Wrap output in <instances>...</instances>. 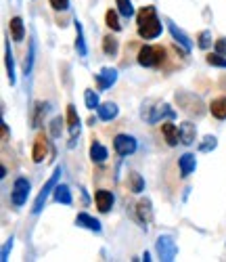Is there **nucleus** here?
<instances>
[{
    "mask_svg": "<svg viewBox=\"0 0 226 262\" xmlns=\"http://www.w3.org/2000/svg\"><path fill=\"white\" fill-rule=\"evenodd\" d=\"M137 30L143 40H155L162 36L164 24L160 21V17H157V9L153 5L141 7V11L137 13Z\"/></svg>",
    "mask_w": 226,
    "mask_h": 262,
    "instance_id": "f257e3e1",
    "label": "nucleus"
},
{
    "mask_svg": "<svg viewBox=\"0 0 226 262\" xmlns=\"http://www.w3.org/2000/svg\"><path fill=\"white\" fill-rule=\"evenodd\" d=\"M141 118L147 124H160V122H166V120H174L176 112L172 109V105L166 103V101L147 99L143 103V107H141Z\"/></svg>",
    "mask_w": 226,
    "mask_h": 262,
    "instance_id": "f03ea898",
    "label": "nucleus"
},
{
    "mask_svg": "<svg viewBox=\"0 0 226 262\" xmlns=\"http://www.w3.org/2000/svg\"><path fill=\"white\" fill-rule=\"evenodd\" d=\"M176 105L180 112H185L189 118H203L206 112L210 109V105L203 103V99L195 93H189V91H178L176 93Z\"/></svg>",
    "mask_w": 226,
    "mask_h": 262,
    "instance_id": "7ed1b4c3",
    "label": "nucleus"
},
{
    "mask_svg": "<svg viewBox=\"0 0 226 262\" xmlns=\"http://www.w3.org/2000/svg\"><path fill=\"white\" fill-rule=\"evenodd\" d=\"M61 174H63V168L61 166H57L55 170H53V174L49 177V181L42 185V189L38 191V195H36V200H34V206H32V214L36 216V214H40L42 210H44V206H47V200H49V195L55 191V187L59 185V181H61Z\"/></svg>",
    "mask_w": 226,
    "mask_h": 262,
    "instance_id": "20e7f679",
    "label": "nucleus"
},
{
    "mask_svg": "<svg viewBox=\"0 0 226 262\" xmlns=\"http://www.w3.org/2000/svg\"><path fill=\"white\" fill-rule=\"evenodd\" d=\"M141 68H160L166 61V49L160 45H145L137 57Z\"/></svg>",
    "mask_w": 226,
    "mask_h": 262,
    "instance_id": "39448f33",
    "label": "nucleus"
},
{
    "mask_svg": "<svg viewBox=\"0 0 226 262\" xmlns=\"http://www.w3.org/2000/svg\"><path fill=\"white\" fill-rule=\"evenodd\" d=\"M137 149H139V141L137 137H132V135H126V133H120L113 137V151L120 156V158H130L137 154Z\"/></svg>",
    "mask_w": 226,
    "mask_h": 262,
    "instance_id": "423d86ee",
    "label": "nucleus"
},
{
    "mask_svg": "<svg viewBox=\"0 0 226 262\" xmlns=\"http://www.w3.org/2000/svg\"><path fill=\"white\" fill-rule=\"evenodd\" d=\"M30 181L26 177H17L15 183H13V189H11V204L15 208H21L28 204V198H30Z\"/></svg>",
    "mask_w": 226,
    "mask_h": 262,
    "instance_id": "0eeeda50",
    "label": "nucleus"
},
{
    "mask_svg": "<svg viewBox=\"0 0 226 262\" xmlns=\"http://www.w3.org/2000/svg\"><path fill=\"white\" fill-rule=\"evenodd\" d=\"M166 24H168V30H170V34H172V40H174V45L176 47H180L187 55L191 53V49H193V42H191V38H189V34L183 30V28H178L174 21H170V19H166Z\"/></svg>",
    "mask_w": 226,
    "mask_h": 262,
    "instance_id": "6e6552de",
    "label": "nucleus"
},
{
    "mask_svg": "<svg viewBox=\"0 0 226 262\" xmlns=\"http://www.w3.org/2000/svg\"><path fill=\"white\" fill-rule=\"evenodd\" d=\"M157 254H160L162 260H174L178 254V246L170 235H162L157 239Z\"/></svg>",
    "mask_w": 226,
    "mask_h": 262,
    "instance_id": "1a4fd4ad",
    "label": "nucleus"
},
{
    "mask_svg": "<svg viewBox=\"0 0 226 262\" xmlns=\"http://www.w3.org/2000/svg\"><path fill=\"white\" fill-rule=\"evenodd\" d=\"M95 82H97V89L103 93V91H109L113 84L118 82V70L116 68H103L97 76H95Z\"/></svg>",
    "mask_w": 226,
    "mask_h": 262,
    "instance_id": "9d476101",
    "label": "nucleus"
},
{
    "mask_svg": "<svg viewBox=\"0 0 226 262\" xmlns=\"http://www.w3.org/2000/svg\"><path fill=\"white\" fill-rule=\"evenodd\" d=\"M95 204H97L101 214H107L113 210L116 195H113V191H109V189H99V191H95Z\"/></svg>",
    "mask_w": 226,
    "mask_h": 262,
    "instance_id": "9b49d317",
    "label": "nucleus"
},
{
    "mask_svg": "<svg viewBox=\"0 0 226 262\" xmlns=\"http://www.w3.org/2000/svg\"><path fill=\"white\" fill-rule=\"evenodd\" d=\"M47 156H49V139L44 133H38L34 147H32V160H34V164H42Z\"/></svg>",
    "mask_w": 226,
    "mask_h": 262,
    "instance_id": "f8f14e48",
    "label": "nucleus"
},
{
    "mask_svg": "<svg viewBox=\"0 0 226 262\" xmlns=\"http://www.w3.org/2000/svg\"><path fill=\"white\" fill-rule=\"evenodd\" d=\"M153 216H155V212H153V202H151L149 198L139 200V204H137V218L141 221V225H143V227H149V225L153 223Z\"/></svg>",
    "mask_w": 226,
    "mask_h": 262,
    "instance_id": "ddd939ff",
    "label": "nucleus"
},
{
    "mask_svg": "<svg viewBox=\"0 0 226 262\" xmlns=\"http://www.w3.org/2000/svg\"><path fill=\"white\" fill-rule=\"evenodd\" d=\"M65 124L72 133V141H76V137H80V116L76 112V105L70 103L67 105V112H65Z\"/></svg>",
    "mask_w": 226,
    "mask_h": 262,
    "instance_id": "4468645a",
    "label": "nucleus"
},
{
    "mask_svg": "<svg viewBox=\"0 0 226 262\" xmlns=\"http://www.w3.org/2000/svg\"><path fill=\"white\" fill-rule=\"evenodd\" d=\"M178 170H180V177L183 179H189L191 174H195L197 170V158L195 154H183L178 158Z\"/></svg>",
    "mask_w": 226,
    "mask_h": 262,
    "instance_id": "2eb2a0df",
    "label": "nucleus"
},
{
    "mask_svg": "<svg viewBox=\"0 0 226 262\" xmlns=\"http://www.w3.org/2000/svg\"><path fill=\"white\" fill-rule=\"evenodd\" d=\"M76 225L82 227V229H86V231H93V233H101L103 231L101 221H99V218H95V216H90L88 212H80L76 216Z\"/></svg>",
    "mask_w": 226,
    "mask_h": 262,
    "instance_id": "dca6fc26",
    "label": "nucleus"
},
{
    "mask_svg": "<svg viewBox=\"0 0 226 262\" xmlns=\"http://www.w3.org/2000/svg\"><path fill=\"white\" fill-rule=\"evenodd\" d=\"M118 116H120V107H118V103H113V101L101 103L99 109H97V118L101 122H113Z\"/></svg>",
    "mask_w": 226,
    "mask_h": 262,
    "instance_id": "f3484780",
    "label": "nucleus"
},
{
    "mask_svg": "<svg viewBox=\"0 0 226 262\" xmlns=\"http://www.w3.org/2000/svg\"><path fill=\"white\" fill-rule=\"evenodd\" d=\"M178 135H180V143L189 147V145H193L197 141V126L193 122L178 124Z\"/></svg>",
    "mask_w": 226,
    "mask_h": 262,
    "instance_id": "a211bd4d",
    "label": "nucleus"
},
{
    "mask_svg": "<svg viewBox=\"0 0 226 262\" xmlns=\"http://www.w3.org/2000/svg\"><path fill=\"white\" fill-rule=\"evenodd\" d=\"M162 135H164V139H166V143H168L170 147H176V145L180 143L178 126H176L172 120H166V122H162Z\"/></svg>",
    "mask_w": 226,
    "mask_h": 262,
    "instance_id": "6ab92c4d",
    "label": "nucleus"
},
{
    "mask_svg": "<svg viewBox=\"0 0 226 262\" xmlns=\"http://www.w3.org/2000/svg\"><path fill=\"white\" fill-rule=\"evenodd\" d=\"M5 63H7V76L11 86L17 84V74H15V59H13V49H11V40H5Z\"/></svg>",
    "mask_w": 226,
    "mask_h": 262,
    "instance_id": "aec40b11",
    "label": "nucleus"
},
{
    "mask_svg": "<svg viewBox=\"0 0 226 262\" xmlns=\"http://www.w3.org/2000/svg\"><path fill=\"white\" fill-rule=\"evenodd\" d=\"M53 200L57 204H63V206H72L74 204V195H72V189L67 185H57L55 191H53Z\"/></svg>",
    "mask_w": 226,
    "mask_h": 262,
    "instance_id": "412c9836",
    "label": "nucleus"
},
{
    "mask_svg": "<svg viewBox=\"0 0 226 262\" xmlns=\"http://www.w3.org/2000/svg\"><path fill=\"white\" fill-rule=\"evenodd\" d=\"M9 30H11L13 42H21V40L26 38V24H24V19H21V17H11Z\"/></svg>",
    "mask_w": 226,
    "mask_h": 262,
    "instance_id": "4be33fe9",
    "label": "nucleus"
},
{
    "mask_svg": "<svg viewBox=\"0 0 226 262\" xmlns=\"http://www.w3.org/2000/svg\"><path fill=\"white\" fill-rule=\"evenodd\" d=\"M107 158H109L107 147L99 141H93V145H90V160H93V164H105Z\"/></svg>",
    "mask_w": 226,
    "mask_h": 262,
    "instance_id": "5701e85b",
    "label": "nucleus"
},
{
    "mask_svg": "<svg viewBox=\"0 0 226 262\" xmlns=\"http://www.w3.org/2000/svg\"><path fill=\"white\" fill-rule=\"evenodd\" d=\"M74 28H76V42H74V47H76L80 57H86L88 55V45H86V38H84V28H82V24L78 19L74 21Z\"/></svg>",
    "mask_w": 226,
    "mask_h": 262,
    "instance_id": "b1692460",
    "label": "nucleus"
},
{
    "mask_svg": "<svg viewBox=\"0 0 226 262\" xmlns=\"http://www.w3.org/2000/svg\"><path fill=\"white\" fill-rule=\"evenodd\" d=\"M103 53L107 57H118V53H120V40L113 34H107L103 38Z\"/></svg>",
    "mask_w": 226,
    "mask_h": 262,
    "instance_id": "393cba45",
    "label": "nucleus"
},
{
    "mask_svg": "<svg viewBox=\"0 0 226 262\" xmlns=\"http://www.w3.org/2000/svg\"><path fill=\"white\" fill-rule=\"evenodd\" d=\"M210 114L216 120H226V97H218L210 103Z\"/></svg>",
    "mask_w": 226,
    "mask_h": 262,
    "instance_id": "a878e982",
    "label": "nucleus"
},
{
    "mask_svg": "<svg viewBox=\"0 0 226 262\" xmlns=\"http://www.w3.org/2000/svg\"><path fill=\"white\" fill-rule=\"evenodd\" d=\"M128 185H130V191L137 193V195H141L145 191V179L141 177L139 172H130L128 174Z\"/></svg>",
    "mask_w": 226,
    "mask_h": 262,
    "instance_id": "bb28decb",
    "label": "nucleus"
},
{
    "mask_svg": "<svg viewBox=\"0 0 226 262\" xmlns=\"http://www.w3.org/2000/svg\"><path fill=\"white\" fill-rule=\"evenodd\" d=\"M84 105H86V109H90V112H97L99 105H101L99 93L93 91V89H86V91H84Z\"/></svg>",
    "mask_w": 226,
    "mask_h": 262,
    "instance_id": "cd10ccee",
    "label": "nucleus"
},
{
    "mask_svg": "<svg viewBox=\"0 0 226 262\" xmlns=\"http://www.w3.org/2000/svg\"><path fill=\"white\" fill-rule=\"evenodd\" d=\"M105 24H107V28H109L111 32H122V24H120V13H118V11L109 9V11L105 13Z\"/></svg>",
    "mask_w": 226,
    "mask_h": 262,
    "instance_id": "c85d7f7f",
    "label": "nucleus"
},
{
    "mask_svg": "<svg viewBox=\"0 0 226 262\" xmlns=\"http://www.w3.org/2000/svg\"><path fill=\"white\" fill-rule=\"evenodd\" d=\"M116 7H118V13H120L122 17H126V19H130V17L137 15L132 0H116Z\"/></svg>",
    "mask_w": 226,
    "mask_h": 262,
    "instance_id": "c756f323",
    "label": "nucleus"
},
{
    "mask_svg": "<svg viewBox=\"0 0 226 262\" xmlns=\"http://www.w3.org/2000/svg\"><path fill=\"white\" fill-rule=\"evenodd\" d=\"M218 147V139L214 135H208V137H203L197 145V149L201 151V154H210V151H214Z\"/></svg>",
    "mask_w": 226,
    "mask_h": 262,
    "instance_id": "7c9ffc66",
    "label": "nucleus"
},
{
    "mask_svg": "<svg viewBox=\"0 0 226 262\" xmlns=\"http://www.w3.org/2000/svg\"><path fill=\"white\" fill-rule=\"evenodd\" d=\"M34 61H36V40L32 38V40H30V51H28V55H26V63H24V72H26V76L32 74V70H34Z\"/></svg>",
    "mask_w": 226,
    "mask_h": 262,
    "instance_id": "2f4dec72",
    "label": "nucleus"
},
{
    "mask_svg": "<svg viewBox=\"0 0 226 262\" xmlns=\"http://www.w3.org/2000/svg\"><path fill=\"white\" fill-rule=\"evenodd\" d=\"M212 42H216V40H212V32H210V30H201V32L197 34V47H199L201 51H208V49L212 47Z\"/></svg>",
    "mask_w": 226,
    "mask_h": 262,
    "instance_id": "473e14b6",
    "label": "nucleus"
},
{
    "mask_svg": "<svg viewBox=\"0 0 226 262\" xmlns=\"http://www.w3.org/2000/svg\"><path fill=\"white\" fill-rule=\"evenodd\" d=\"M63 124H65V120H63L61 116H57V118L51 120V124H49V133H51L53 139H59V137L63 135Z\"/></svg>",
    "mask_w": 226,
    "mask_h": 262,
    "instance_id": "72a5a7b5",
    "label": "nucleus"
},
{
    "mask_svg": "<svg viewBox=\"0 0 226 262\" xmlns=\"http://www.w3.org/2000/svg\"><path fill=\"white\" fill-rule=\"evenodd\" d=\"M208 65H212V68H220V70H226V55H220V53H210L206 57Z\"/></svg>",
    "mask_w": 226,
    "mask_h": 262,
    "instance_id": "f704fd0d",
    "label": "nucleus"
},
{
    "mask_svg": "<svg viewBox=\"0 0 226 262\" xmlns=\"http://www.w3.org/2000/svg\"><path fill=\"white\" fill-rule=\"evenodd\" d=\"M47 109H49L47 103H36V112H34V118H32V126H34V128L40 126V120H42L44 114H47Z\"/></svg>",
    "mask_w": 226,
    "mask_h": 262,
    "instance_id": "c9c22d12",
    "label": "nucleus"
},
{
    "mask_svg": "<svg viewBox=\"0 0 226 262\" xmlns=\"http://www.w3.org/2000/svg\"><path fill=\"white\" fill-rule=\"evenodd\" d=\"M49 5L53 7V11H57V13H63V11H67L70 9V0H49Z\"/></svg>",
    "mask_w": 226,
    "mask_h": 262,
    "instance_id": "e433bc0d",
    "label": "nucleus"
},
{
    "mask_svg": "<svg viewBox=\"0 0 226 262\" xmlns=\"http://www.w3.org/2000/svg\"><path fill=\"white\" fill-rule=\"evenodd\" d=\"M13 242H15L13 237H9L7 242H5V246H3V252H0V260H3V262H7V260H9V252L13 250Z\"/></svg>",
    "mask_w": 226,
    "mask_h": 262,
    "instance_id": "4c0bfd02",
    "label": "nucleus"
},
{
    "mask_svg": "<svg viewBox=\"0 0 226 262\" xmlns=\"http://www.w3.org/2000/svg\"><path fill=\"white\" fill-rule=\"evenodd\" d=\"M214 47H216V53L226 55V38H218V40L214 42Z\"/></svg>",
    "mask_w": 226,
    "mask_h": 262,
    "instance_id": "58836bf2",
    "label": "nucleus"
},
{
    "mask_svg": "<svg viewBox=\"0 0 226 262\" xmlns=\"http://www.w3.org/2000/svg\"><path fill=\"white\" fill-rule=\"evenodd\" d=\"M0 126H3V143H7L9 141V124L3 120V122H0Z\"/></svg>",
    "mask_w": 226,
    "mask_h": 262,
    "instance_id": "ea45409f",
    "label": "nucleus"
},
{
    "mask_svg": "<svg viewBox=\"0 0 226 262\" xmlns=\"http://www.w3.org/2000/svg\"><path fill=\"white\" fill-rule=\"evenodd\" d=\"M5 177H7V168L0 166V179H5Z\"/></svg>",
    "mask_w": 226,
    "mask_h": 262,
    "instance_id": "a19ab883",
    "label": "nucleus"
}]
</instances>
